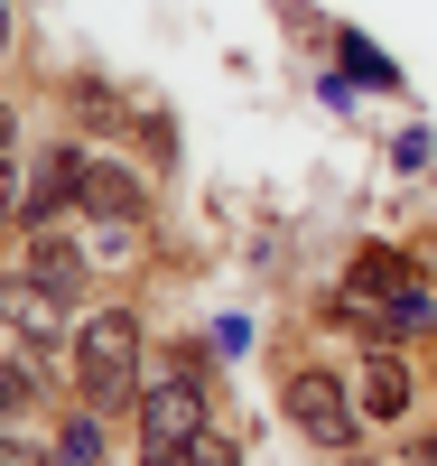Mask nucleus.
<instances>
[{
	"label": "nucleus",
	"instance_id": "nucleus-16",
	"mask_svg": "<svg viewBox=\"0 0 437 466\" xmlns=\"http://www.w3.org/2000/svg\"><path fill=\"white\" fill-rule=\"evenodd\" d=\"M10 122H19V112H10V103H0V149H10Z\"/></svg>",
	"mask_w": 437,
	"mask_h": 466
},
{
	"label": "nucleus",
	"instance_id": "nucleus-12",
	"mask_svg": "<svg viewBox=\"0 0 437 466\" xmlns=\"http://www.w3.org/2000/svg\"><path fill=\"white\" fill-rule=\"evenodd\" d=\"M177 466H243V448H233L223 430H195V439L177 448Z\"/></svg>",
	"mask_w": 437,
	"mask_h": 466
},
{
	"label": "nucleus",
	"instance_id": "nucleus-14",
	"mask_svg": "<svg viewBox=\"0 0 437 466\" xmlns=\"http://www.w3.org/2000/svg\"><path fill=\"white\" fill-rule=\"evenodd\" d=\"M0 466H56L47 448H28V439H0Z\"/></svg>",
	"mask_w": 437,
	"mask_h": 466
},
{
	"label": "nucleus",
	"instance_id": "nucleus-3",
	"mask_svg": "<svg viewBox=\"0 0 437 466\" xmlns=\"http://www.w3.org/2000/svg\"><path fill=\"white\" fill-rule=\"evenodd\" d=\"M280 410L298 420V430H307L316 448H353V439H363V401H353V392H344L335 373H289Z\"/></svg>",
	"mask_w": 437,
	"mask_h": 466
},
{
	"label": "nucleus",
	"instance_id": "nucleus-15",
	"mask_svg": "<svg viewBox=\"0 0 437 466\" xmlns=\"http://www.w3.org/2000/svg\"><path fill=\"white\" fill-rule=\"evenodd\" d=\"M0 56H10V0H0Z\"/></svg>",
	"mask_w": 437,
	"mask_h": 466
},
{
	"label": "nucleus",
	"instance_id": "nucleus-5",
	"mask_svg": "<svg viewBox=\"0 0 437 466\" xmlns=\"http://www.w3.org/2000/svg\"><path fill=\"white\" fill-rule=\"evenodd\" d=\"M65 206H84V159H74V149H47V159H37V177H28V215L56 224Z\"/></svg>",
	"mask_w": 437,
	"mask_h": 466
},
{
	"label": "nucleus",
	"instance_id": "nucleus-6",
	"mask_svg": "<svg viewBox=\"0 0 437 466\" xmlns=\"http://www.w3.org/2000/svg\"><path fill=\"white\" fill-rule=\"evenodd\" d=\"M410 410V364L401 345H372V373H363V420H401Z\"/></svg>",
	"mask_w": 437,
	"mask_h": 466
},
{
	"label": "nucleus",
	"instance_id": "nucleus-13",
	"mask_svg": "<svg viewBox=\"0 0 437 466\" xmlns=\"http://www.w3.org/2000/svg\"><path fill=\"white\" fill-rule=\"evenodd\" d=\"M28 215V177L10 168V149H0V224H19Z\"/></svg>",
	"mask_w": 437,
	"mask_h": 466
},
{
	"label": "nucleus",
	"instance_id": "nucleus-7",
	"mask_svg": "<svg viewBox=\"0 0 437 466\" xmlns=\"http://www.w3.org/2000/svg\"><path fill=\"white\" fill-rule=\"evenodd\" d=\"M28 270H37V280H47L56 299H74V289H84V280H94V261H84V252H74V243H65V233H47V224H37V252H28Z\"/></svg>",
	"mask_w": 437,
	"mask_h": 466
},
{
	"label": "nucleus",
	"instance_id": "nucleus-1",
	"mask_svg": "<svg viewBox=\"0 0 437 466\" xmlns=\"http://www.w3.org/2000/svg\"><path fill=\"white\" fill-rule=\"evenodd\" d=\"M74 382H84V401H94V410L140 401V327L122 318V308L84 318V336H74Z\"/></svg>",
	"mask_w": 437,
	"mask_h": 466
},
{
	"label": "nucleus",
	"instance_id": "nucleus-10",
	"mask_svg": "<svg viewBox=\"0 0 437 466\" xmlns=\"http://www.w3.org/2000/svg\"><path fill=\"white\" fill-rule=\"evenodd\" d=\"M28 401H37V364L0 355V420H28Z\"/></svg>",
	"mask_w": 437,
	"mask_h": 466
},
{
	"label": "nucleus",
	"instance_id": "nucleus-9",
	"mask_svg": "<svg viewBox=\"0 0 437 466\" xmlns=\"http://www.w3.org/2000/svg\"><path fill=\"white\" fill-rule=\"evenodd\" d=\"M391 327H401V336H428V327H437V289H428V280H391Z\"/></svg>",
	"mask_w": 437,
	"mask_h": 466
},
{
	"label": "nucleus",
	"instance_id": "nucleus-2",
	"mask_svg": "<svg viewBox=\"0 0 437 466\" xmlns=\"http://www.w3.org/2000/svg\"><path fill=\"white\" fill-rule=\"evenodd\" d=\"M205 430V392H195V355H177L158 382H140V439H149V466H177V448Z\"/></svg>",
	"mask_w": 437,
	"mask_h": 466
},
{
	"label": "nucleus",
	"instance_id": "nucleus-11",
	"mask_svg": "<svg viewBox=\"0 0 437 466\" xmlns=\"http://www.w3.org/2000/svg\"><path fill=\"white\" fill-rule=\"evenodd\" d=\"M56 466H103V420H65V439H56Z\"/></svg>",
	"mask_w": 437,
	"mask_h": 466
},
{
	"label": "nucleus",
	"instance_id": "nucleus-8",
	"mask_svg": "<svg viewBox=\"0 0 437 466\" xmlns=\"http://www.w3.org/2000/svg\"><path fill=\"white\" fill-rule=\"evenodd\" d=\"M84 206L112 215V224H131V215H140V177H131V168H84Z\"/></svg>",
	"mask_w": 437,
	"mask_h": 466
},
{
	"label": "nucleus",
	"instance_id": "nucleus-4",
	"mask_svg": "<svg viewBox=\"0 0 437 466\" xmlns=\"http://www.w3.org/2000/svg\"><path fill=\"white\" fill-rule=\"evenodd\" d=\"M0 327L19 345H56L65 336V299L37 280V270H0Z\"/></svg>",
	"mask_w": 437,
	"mask_h": 466
}]
</instances>
